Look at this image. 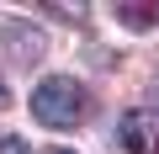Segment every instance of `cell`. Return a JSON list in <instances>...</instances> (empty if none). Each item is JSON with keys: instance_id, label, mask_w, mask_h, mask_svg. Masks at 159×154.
<instances>
[{"instance_id": "cell-1", "label": "cell", "mask_w": 159, "mask_h": 154, "mask_svg": "<svg viewBox=\"0 0 159 154\" xmlns=\"http://www.w3.org/2000/svg\"><path fill=\"white\" fill-rule=\"evenodd\" d=\"M96 96L85 80H74V74H48V80L32 91V117L48 128V133H74L80 122L90 117Z\"/></svg>"}, {"instance_id": "cell-2", "label": "cell", "mask_w": 159, "mask_h": 154, "mask_svg": "<svg viewBox=\"0 0 159 154\" xmlns=\"http://www.w3.org/2000/svg\"><path fill=\"white\" fill-rule=\"evenodd\" d=\"M117 143H122L127 154H159V117H154L148 106L122 112V122H117Z\"/></svg>"}, {"instance_id": "cell-3", "label": "cell", "mask_w": 159, "mask_h": 154, "mask_svg": "<svg viewBox=\"0 0 159 154\" xmlns=\"http://www.w3.org/2000/svg\"><path fill=\"white\" fill-rule=\"evenodd\" d=\"M0 43H6L11 53H21L27 64H37V58H43V37H37L32 27H16V21H6V27H0Z\"/></svg>"}, {"instance_id": "cell-4", "label": "cell", "mask_w": 159, "mask_h": 154, "mask_svg": "<svg viewBox=\"0 0 159 154\" xmlns=\"http://www.w3.org/2000/svg\"><path fill=\"white\" fill-rule=\"evenodd\" d=\"M111 16H117L127 32H148V27L159 21V6H127V0H122V6H111Z\"/></svg>"}, {"instance_id": "cell-5", "label": "cell", "mask_w": 159, "mask_h": 154, "mask_svg": "<svg viewBox=\"0 0 159 154\" xmlns=\"http://www.w3.org/2000/svg\"><path fill=\"white\" fill-rule=\"evenodd\" d=\"M0 154H32V143L21 133H6V138H0Z\"/></svg>"}, {"instance_id": "cell-6", "label": "cell", "mask_w": 159, "mask_h": 154, "mask_svg": "<svg viewBox=\"0 0 159 154\" xmlns=\"http://www.w3.org/2000/svg\"><path fill=\"white\" fill-rule=\"evenodd\" d=\"M48 16H69V21H80V16H85V6H43Z\"/></svg>"}, {"instance_id": "cell-7", "label": "cell", "mask_w": 159, "mask_h": 154, "mask_svg": "<svg viewBox=\"0 0 159 154\" xmlns=\"http://www.w3.org/2000/svg\"><path fill=\"white\" fill-rule=\"evenodd\" d=\"M148 112L159 117V74H154V85H148Z\"/></svg>"}, {"instance_id": "cell-8", "label": "cell", "mask_w": 159, "mask_h": 154, "mask_svg": "<svg viewBox=\"0 0 159 154\" xmlns=\"http://www.w3.org/2000/svg\"><path fill=\"white\" fill-rule=\"evenodd\" d=\"M11 106V85H6V74H0V112Z\"/></svg>"}, {"instance_id": "cell-9", "label": "cell", "mask_w": 159, "mask_h": 154, "mask_svg": "<svg viewBox=\"0 0 159 154\" xmlns=\"http://www.w3.org/2000/svg\"><path fill=\"white\" fill-rule=\"evenodd\" d=\"M48 154H74V149H48Z\"/></svg>"}]
</instances>
